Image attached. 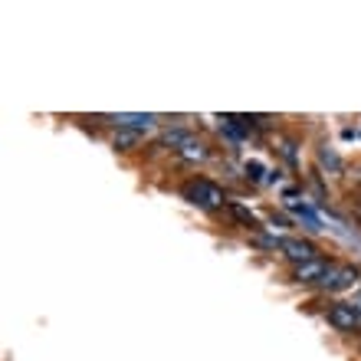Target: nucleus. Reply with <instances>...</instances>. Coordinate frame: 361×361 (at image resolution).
<instances>
[{
    "label": "nucleus",
    "mask_w": 361,
    "mask_h": 361,
    "mask_svg": "<svg viewBox=\"0 0 361 361\" xmlns=\"http://www.w3.org/2000/svg\"><path fill=\"white\" fill-rule=\"evenodd\" d=\"M184 194H188L190 204H197V207H204V210H217V207H224V204H227V194H224V188H220V184H214L210 178L188 180Z\"/></svg>",
    "instance_id": "1"
},
{
    "label": "nucleus",
    "mask_w": 361,
    "mask_h": 361,
    "mask_svg": "<svg viewBox=\"0 0 361 361\" xmlns=\"http://www.w3.org/2000/svg\"><path fill=\"white\" fill-rule=\"evenodd\" d=\"M279 250H283L286 257L293 259L295 267L299 263H309V259H315L319 257V250L309 243V240H299V237H286V240H279Z\"/></svg>",
    "instance_id": "5"
},
{
    "label": "nucleus",
    "mask_w": 361,
    "mask_h": 361,
    "mask_svg": "<svg viewBox=\"0 0 361 361\" xmlns=\"http://www.w3.org/2000/svg\"><path fill=\"white\" fill-rule=\"evenodd\" d=\"M325 319H329V325H332L335 332H345V335L358 332V325H361V312L355 302H332Z\"/></svg>",
    "instance_id": "2"
},
{
    "label": "nucleus",
    "mask_w": 361,
    "mask_h": 361,
    "mask_svg": "<svg viewBox=\"0 0 361 361\" xmlns=\"http://www.w3.org/2000/svg\"><path fill=\"white\" fill-rule=\"evenodd\" d=\"M332 273V263H325L322 257H315V259H309V263H299V267L293 269V276H295V283H305V286H322L325 283V276Z\"/></svg>",
    "instance_id": "4"
},
{
    "label": "nucleus",
    "mask_w": 361,
    "mask_h": 361,
    "mask_svg": "<svg viewBox=\"0 0 361 361\" xmlns=\"http://www.w3.org/2000/svg\"><path fill=\"white\" fill-rule=\"evenodd\" d=\"M355 279H358V269L355 267H338L332 269V273L325 276V289L329 293H342V289H348V286H355Z\"/></svg>",
    "instance_id": "6"
},
{
    "label": "nucleus",
    "mask_w": 361,
    "mask_h": 361,
    "mask_svg": "<svg viewBox=\"0 0 361 361\" xmlns=\"http://www.w3.org/2000/svg\"><path fill=\"white\" fill-rule=\"evenodd\" d=\"M138 138H142V135L132 132V128H118V135L112 138V145L118 148V152H132L135 145H138Z\"/></svg>",
    "instance_id": "8"
},
{
    "label": "nucleus",
    "mask_w": 361,
    "mask_h": 361,
    "mask_svg": "<svg viewBox=\"0 0 361 361\" xmlns=\"http://www.w3.org/2000/svg\"><path fill=\"white\" fill-rule=\"evenodd\" d=\"M230 214H233V217H237L240 224H243V227L257 230V217H253V214H250L247 207H240V204H230Z\"/></svg>",
    "instance_id": "9"
},
{
    "label": "nucleus",
    "mask_w": 361,
    "mask_h": 361,
    "mask_svg": "<svg viewBox=\"0 0 361 361\" xmlns=\"http://www.w3.org/2000/svg\"><path fill=\"white\" fill-rule=\"evenodd\" d=\"M112 122L118 125V128H132V132H148V128H154V115H138V112H118V115H112Z\"/></svg>",
    "instance_id": "7"
},
{
    "label": "nucleus",
    "mask_w": 361,
    "mask_h": 361,
    "mask_svg": "<svg viewBox=\"0 0 361 361\" xmlns=\"http://www.w3.org/2000/svg\"><path fill=\"white\" fill-rule=\"evenodd\" d=\"M247 174H250L253 180H259V178H263V168H259L257 161H250V164H247Z\"/></svg>",
    "instance_id": "10"
},
{
    "label": "nucleus",
    "mask_w": 361,
    "mask_h": 361,
    "mask_svg": "<svg viewBox=\"0 0 361 361\" xmlns=\"http://www.w3.org/2000/svg\"><path fill=\"white\" fill-rule=\"evenodd\" d=\"M164 142L171 145V148H178L184 158H197V161H204V158H207V148H204V145H200L194 135L180 132V128H174V132L164 135Z\"/></svg>",
    "instance_id": "3"
}]
</instances>
